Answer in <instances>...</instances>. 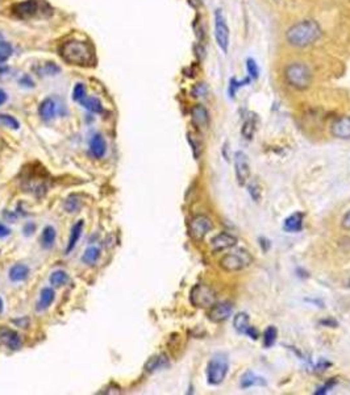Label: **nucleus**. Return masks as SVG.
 I'll return each instance as SVG.
<instances>
[{
    "label": "nucleus",
    "instance_id": "obj_1",
    "mask_svg": "<svg viewBox=\"0 0 350 395\" xmlns=\"http://www.w3.org/2000/svg\"><path fill=\"white\" fill-rule=\"evenodd\" d=\"M60 54L65 62L74 66L87 67L95 65V48L91 42L69 40L61 45Z\"/></svg>",
    "mask_w": 350,
    "mask_h": 395
},
{
    "label": "nucleus",
    "instance_id": "obj_2",
    "mask_svg": "<svg viewBox=\"0 0 350 395\" xmlns=\"http://www.w3.org/2000/svg\"><path fill=\"white\" fill-rule=\"evenodd\" d=\"M322 36V28L315 20L307 19L287 29L286 41L294 48H307L309 45L315 44Z\"/></svg>",
    "mask_w": 350,
    "mask_h": 395
},
{
    "label": "nucleus",
    "instance_id": "obj_3",
    "mask_svg": "<svg viewBox=\"0 0 350 395\" xmlns=\"http://www.w3.org/2000/svg\"><path fill=\"white\" fill-rule=\"evenodd\" d=\"M284 79L293 89L304 91L312 82V71L304 62H291L284 69Z\"/></svg>",
    "mask_w": 350,
    "mask_h": 395
},
{
    "label": "nucleus",
    "instance_id": "obj_4",
    "mask_svg": "<svg viewBox=\"0 0 350 395\" xmlns=\"http://www.w3.org/2000/svg\"><path fill=\"white\" fill-rule=\"evenodd\" d=\"M51 12V7L45 0H24L12 7L13 15L22 20L50 16Z\"/></svg>",
    "mask_w": 350,
    "mask_h": 395
},
{
    "label": "nucleus",
    "instance_id": "obj_5",
    "mask_svg": "<svg viewBox=\"0 0 350 395\" xmlns=\"http://www.w3.org/2000/svg\"><path fill=\"white\" fill-rule=\"evenodd\" d=\"M229 369L228 357L224 353H216L207 365V379L210 385H220L225 379Z\"/></svg>",
    "mask_w": 350,
    "mask_h": 395
},
{
    "label": "nucleus",
    "instance_id": "obj_6",
    "mask_svg": "<svg viewBox=\"0 0 350 395\" xmlns=\"http://www.w3.org/2000/svg\"><path fill=\"white\" fill-rule=\"evenodd\" d=\"M253 262L252 255L245 249H236L220 260V266L225 271H240Z\"/></svg>",
    "mask_w": 350,
    "mask_h": 395
},
{
    "label": "nucleus",
    "instance_id": "obj_7",
    "mask_svg": "<svg viewBox=\"0 0 350 395\" xmlns=\"http://www.w3.org/2000/svg\"><path fill=\"white\" fill-rule=\"evenodd\" d=\"M190 300L197 308H211L216 303V293L207 285H195L190 294Z\"/></svg>",
    "mask_w": 350,
    "mask_h": 395
},
{
    "label": "nucleus",
    "instance_id": "obj_8",
    "mask_svg": "<svg viewBox=\"0 0 350 395\" xmlns=\"http://www.w3.org/2000/svg\"><path fill=\"white\" fill-rule=\"evenodd\" d=\"M215 37L219 48L224 54H226L229 49V26L226 22L225 15L220 8L215 11Z\"/></svg>",
    "mask_w": 350,
    "mask_h": 395
},
{
    "label": "nucleus",
    "instance_id": "obj_9",
    "mask_svg": "<svg viewBox=\"0 0 350 395\" xmlns=\"http://www.w3.org/2000/svg\"><path fill=\"white\" fill-rule=\"evenodd\" d=\"M212 221L206 215H196L190 221V235L195 240H203L212 230Z\"/></svg>",
    "mask_w": 350,
    "mask_h": 395
},
{
    "label": "nucleus",
    "instance_id": "obj_10",
    "mask_svg": "<svg viewBox=\"0 0 350 395\" xmlns=\"http://www.w3.org/2000/svg\"><path fill=\"white\" fill-rule=\"evenodd\" d=\"M235 172L240 185H245L250 176V166H249L248 156L241 150L235 153Z\"/></svg>",
    "mask_w": 350,
    "mask_h": 395
},
{
    "label": "nucleus",
    "instance_id": "obj_11",
    "mask_svg": "<svg viewBox=\"0 0 350 395\" xmlns=\"http://www.w3.org/2000/svg\"><path fill=\"white\" fill-rule=\"evenodd\" d=\"M233 313V306L232 303L229 302H223V303H215L214 306L211 307L210 311H208V318H210L211 322L214 323H221L225 322L229 319V316Z\"/></svg>",
    "mask_w": 350,
    "mask_h": 395
},
{
    "label": "nucleus",
    "instance_id": "obj_12",
    "mask_svg": "<svg viewBox=\"0 0 350 395\" xmlns=\"http://www.w3.org/2000/svg\"><path fill=\"white\" fill-rule=\"evenodd\" d=\"M0 344L11 351H19L22 347V340L16 331L3 327L0 328Z\"/></svg>",
    "mask_w": 350,
    "mask_h": 395
},
{
    "label": "nucleus",
    "instance_id": "obj_13",
    "mask_svg": "<svg viewBox=\"0 0 350 395\" xmlns=\"http://www.w3.org/2000/svg\"><path fill=\"white\" fill-rule=\"evenodd\" d=\"M331 133L336 138L349 140L350 138V116H341L332 123Z\"/></svg>",
    "mask_w": 350,
    "mask_h": 395
},
{
    "label": "nucleus",
    "instance_id": "obj_14",
    "mask_svg": "<svg viewBox=\"0 0 350 395\" xmlns=\"http://www.w3.org/2000/svg\"><path fill=\"white\" fill-rule=\"evenodd\" d=\"M233 325H235L236 331L240 332V333H244V335H248L249 337L253 338V340H257L258 338V332L255 331V328H253L250 323H249V315L245 313H239L235 316V320H233Z\"/></svg>",
    "mask_w": 350,
    "mask_h": 395
},
{
    "label": "nucleus",
    "instance_id": "obj_15",
    "mask_svg": "<svg viewBox=\"0 0 350 395\" xmlns=\"http://www.w3.org/2000/svg\"><path fill=\"white\" fill-rule=\"evenodd\" d=\"M237 244V239L228 232H221L215 236L211 241V246L214 252H223L226 249H230Z\"/></svg>",
    "mask_w": 350,
    "mask_h": 395
},
{
    "label": "nucleus",
    "instance_id": "obj_16",
    "mask_svg": "<svg viewBox=\"0 0 350 395\" xmlns=\"http://www.w3.org/2000/svg\"><path fill=\"white\" fill-rule=\"evenodd\" d=\"M107 152V144L102 134H94L93 138L90 140V153L95 158L100 159L105 156Z\"/></svg>",
    "mask_w": 350,
    "mask_h": 395
},
{
    "label": "nucleus",
    "instance_id": "obj_17",
    "mask_svg": "<svg viewBox=\"0 0 350 395\" xmlns=\"http://www.w3.org/2000/svg\"><path fill=\"white\" fill-rule=\"evenodd\" d=\"M55 299V293L51 287H44L40 293L39 302L36 304V311L37 313H44L49 307L53 304Z\"/></svg>",
    "mask_w": 350,
    "mask_h": 395
},
{
    "label": "nucleus",
    "instance_id": "obj_18",
    "mask_svg": "<svg viewBox=\"0 0 350 395\" xmlns=\"http://www.w3.org/2000/svg\"><path fill=\"white\" fill-rule=\"evenodd\" d=\"M39 115L42 120L49 121L51 119H54L57 115V103L54 102V99L46 98L44 99L39 105Z\"/></svg>",
    "mask_w": 350,
    "mask_h": 395
},
{
    "label": "nucleus",
    "instance_id": "obj_19",
    "mask_svg": "<svg viewBox=\"0 0 350 395\" xmlns=\"http://www.w3.org/2000/svg\"><path fill=\"white\" fill-rule=\"evenodd\" d=\"M191 118L196 127L206 128L210 124V114H208L207 108L201 104H196L192 107Z\"/></svg>",
    "mask_w": 350,
    "mask_h": 395
},
{
    "label": "nucleus",
    "instance_id": "obj_20",
    "mask_svg": "<svg viewBox=\"0 0 350 395\" xmlns=\"http://www.w3.org/2000/svg\"><path fill=\"white\" fill-rule=\"evenodd\" d=\"M83 228H84V221H83V220H78L77 223L71 227L70 236H69V241H67L66 246V255H69V253L77 246L78 241H79L80 236H82Z\"/></svg>",
    "mask_w": 350,
    "mask_h": 395
},
{
    "label": "nucleus",
    "instance_id": "obj_21",
    "mask_svg": "<svg viewBox=\"0 0 350 395\" xmlns=\"http://www.w3.org/2000/svg\"><path fill=\"white\" fill-rule=\"evenodd\" d=\"M29 274H31V269L24 264H15L12 268L10 269V273H8V277L12 282L17 284V282H24L25 279H28Z\"/></svg>",
    "mask_w": 350,
    "mask_h": 395
},
{
    "label": "nucleus",
    "instance_id": "obj_22",
    "mask_svg": "<svg viewBox=\"0 0 350 395\" xmlns=\"http://www.w3.org/2000/svg\"><path fill=\"white\" fill-rule=\"evenodd\" d=\"M303 219H304V215L302 212H295V214L290 215L284 220V230L291 233L300 232L303 230Z\"/></svg>",
    "mask_w": 350,
    "mask_h": 395
},
{
    "label": "nucleus",
    "instance_id": "obj_23",
    "mask_svg": "<svg viewBox=\"0 0 350 395\" xmlns=\"http://www.w3.org/2000/svg\"><path fill=\"white\" fill-rule=\"evenodd\" d=\"M55 239H57V231L54 227L46 225L42 230L41 236H40V244L44 249H51L54 245Z\"/></svg>",
    "mask_w": 350,
    "mask_h": 395
},
{
    "label": "nucleus",
    "instance_id": "obj_24",
    "mask_svg": "<svg viewBox=\"0 0 350 395\" xmlns=\"http://www.w3.org/2000/svg\"><path fill=\"white\" fill-rule=\"evenodd\" d=\"M241 387L242 389H249V387H254V386H266L268 382H266V379L262 378L259 376H255L254 373H250L248 372L246 374H244L241 378Z\"/></svg>",
    "mask_w": 350,
    "mask_h": 395
},
{
    "label": "nucleus",
    "instance_id": "obj_25",
    "mask_svg": "<svg viewBox=\"0 0 350 395\" xmlns=\"http://www.w3.org/2000/svg\"><path fill=\"white\" fill-rule=\"evenodd\" d=\"M167 358L163 354H158V356L150 357L148 362L145 363V370L149 372V373H153L159 369H163L165 366H167Z\"/></svg>",
    "mask_w": 350,
    "mask_h": 395
},
{
    "label": "nucleus",
    "instance_id": "obj_26",
    "mask_svg": "<svg viewBox=\"0 0 350 395\" xmlns=\"http://www.w3.org/2000/svg\"><path fill=\"white\" fill-rule=\"evenodd\" d=\"M79 103L82 107H84V108L89 109V111L93 112V114H100V112H103V104L98 98L86 95Z\"/></svg>",
    "mask_w": 350,
    "mask_h": 395
},
{
    "label": "nucleus",
    "instance_id": "obj_27",
    "mask_svg": "<svg viewBox=\"0 0 350 395\" xmlns=\"http://www.w3.org/2000/svg\"><path fill=\"white\" fill-rule=\"evenodd\" d=\"M100 256H102V250H100V248L93 245V246H89V248L84 250V253H83L80 260H82V262H84L86 265H95L96 262L99 261Z\"/></svg>",
    "mask_w": 350,
    "mask_h": 395
},
{
    "label": "nucleus",
    "instance_id": "obj_28",
    "mask_svg": "<svg viewBox=\"0 0 350 395\" xmlns=\"http://www.w3.org/2000/svg\"><path fill=\"white\" fill-rule=\"evenodd\" d=\"M69 280H70V277L64 270H54L50 274V277H49V282H50L51 286L54 287L65 286Z\"/></svg>",
    "mask_w": 350,
    "mask_h": 395
},
{
    "label": "nucleus",
    "instance_id": "obj_29",
    "mask_svg": "<svg viewBox=\"0 0 350 395\" xmlns=\"http://www.w3.org/2000/svg\"><path fill=\"white\" fill-rule=\"evenodd\" d=\"M242 136L248 140H252L253 134L255 132V119L254 115H250L245 121H244V125H242Z\"/></svg>",
    "mask_w": 350,
    "mask_h": 395
},
{
    "label": "nucleus",
    "instance_id": "obj_30",
    "mask_svg": "<svg viewBox=\"0 0 350 395\" xmlns=\"http://www.w3.org/2000/svg\"><path fill=\"white\" fill-rule=\"evenodd\" d=\"M277 336H278V331L275 327L270 325L266 331H265L264 335V343L265 347L266 348H271L274 344H275V341H277Z\"/></svg>",
    "mask_w": 350,
    "mask_h": 395
},
{
    "label": "nucleus",
    "instance_id": "obj_31",
    "mask_svg": "<svg viewBox=\"0 0 350 395\" xmlns=\"http://www.w3.org/2000/svg\"><path fill=\"white\" fill-rule=\"evenodd\" d=\"M252 82V79L250 78H245V79H242V80H239V79H236V78H232L230 79V83H229V95L230 98H235L236 94H237V91H239L240 89H241L242 86H246V84H249V83Z\"/></svg>",
    "mask_w": 350,
    "mask_h": 395
},
{
    "label": "nucleus",
    "instance_id": "obj_32",
    "mask_svg": "<svg viewBox=\"0 0 350 395\" xmlns=\"http://www.w3.org/2000/svg\"><path fill=\"white\" fill-rule=\"evenodd\" d=\"M0 125H3L6 128H11V129H19L20 123L17 121V119H15L13 116L7 115V114H0Z\"/></svg>",
    "mask_w": 350,
    "mask_h": 395
},
{
    "label": "nucleus",
    "instance_id": "obj_33",
    "mask_svg": "<svg viewBox=\"0 0 350 395\" xmlns=\"http://www.w3.org/2000/svg\"><path fill=\"white\" fill-rule=\"evenodd\" d=\"M246 71H248V77L252 80L258 79V77H259V67L253 58L246 60Z\"/></svg>",
    "mask_w": 350,
    "mask_h": 395
},
{
    "label": "nucleus",
    "instance_id": "obj_34",
    "mask_svg": "<svg viewBox=\"0 0 350 395\" xmlns=\"http://www.w3.org/2000/svg\"><path fill=\"white\" fill-rule=\"evenodd\" d=\"M12 45H11L10 42L2 41V40H0V65L6 62V61L12 55Z\"/></svg>",
    "mask_w": 350,
    "mask_h": 395
},
{
    "label": "nucleus",
    "instance_id": "obj_35",
    "mask_svg": "<svg viewBox=\"0 0 350 395\" xmlns=\"http://www.w3.org/2000/svg\"><path fill=\"white\" fill-rule=\"evenodd\" d=\"M86 87H84V84H82V83H78V84H75V87H74L73 90V99L75 100V102H80L84 96H86Z\"/></svg>",
    "mask_w": 350,
    "mask_h": 395
},
{
    "label": "nucleus",
    "instance_id": "obj_36",
    "mask_svg": "<svg viewBox=\"0 0 350 395\" xmlns=\"http://www.w3.org/2000/svg\"><path fill=\"white\" fill-rule=\"evenodd\" d=\"M80 208V202L75 198H69L66 202H65V210L67 212H78V210Z\"/></svg>",
    "mask_w": 350,
    "mask_h": 395
},
{
    "label": "nucleus",
    "instance_id": "obj_37",
    "mask_svg": "<svg viewBox=\"0 0 350 395\" xmlns=\"http://www.w3.org/2000/svg\"><path fill=\"white\" fill-rule=\"evenodd\" d=\"M207 91L208 89L206 86V83H197L192 90V94H194V96H204L207 94Z\"/></svg>",
    "mask_w": 350,
    "mask_h": 395
},
{
    "label": "nucleus",
    "instance_id": "obj_38",
    "mask_svg": "<svg viewBox=\"0 0 350 395\" xmlns=\"http://www.w3.org/2000/svg\"><path fill=\"white\" fill-rule=\"evenodd\" d=\"M336 383H337V381H336V379H332V381H329V382L325 383V385L323 386V387L317 389L316 394H325V392L331 391V390L333 389L334 386H336Z\"/></svg>",
    "mask_w": 350,
    "mask_h": 395
},
{
    "label": "nucleus",
    "instance_id": "obj_39",
    "mask_svg": "<svg viewBox=\"0 0 350 395\" xmlns=\"http://www.w3.org/2000/svg\"><path fill=\"white\" fill-rule=\"evenodd\" d=\"M36 230V225L33 223H28L25 224V227H24V235L25 236H31V235H33V232H35Z\"/></svg>",
    "mask_w": 350,
    "mask_h": 395
},
{
    "label": "nucleus",
    "instance_id": "obj_40",
    "mask_svg": "<svg viewBox=\"0 0 350 395\" xmlns=\"http://www.w3.org/2000/svg\"><path fill=\"white\" fill-rule=\"evenodd\" d=\"M10 235H11L10 228L4 225L3 223H0V239H4V237L10 236Z\"/></svg>",
    "mask_w": 350,
    "mask_h": 395
},
{
    "label": "nucleus",
    "instance_id": "obj_41",
    "mask_svg": "<svg viewBox=\"0 0 350 395\" xmlns=\"http://www.w3.org/2000/svg\"><path fill=\"white\" fill-rule=\"evenodd\" d=\"M341 224H342V228L350 231V211H347L346 214H345V216L342 217V221H341Z\"/></svg>",
    "mask_w": 350,
    "mask_h": 395
},
{
    "label": "nucleus",
    "instance_id": "obj_42",
    "mask_svg": "<svg viewBox=\"0 0 350 395\" xmlns=\"http://www.w3.org/2000/svg\"><path fill=\"white\" fill-rule=\"evenodd\" d=\"M7 99H8V95H7V93L4 91V90L0 89V105H3L4 103L7 102Z\"/></svg>",
    "mask_w": 350,
    "mask_h": 395
},
{
    "label": "nucleus",
    "instance_id": "obj_43",
    "mask_svg": "<svg viewBox=\"0 0 350 395\" xmlns=\"http://www.w3.org/2000/svg\"><path fill=\"white\" fill-rule=\"evenodd\" d=\"M322 324H327V325H329V324H333L334 327H336V325H337V322H334V320H323V322H322Z\"/></svg>",
    "mask_w": 350,
    "mask_h": 395
},
{
    "label": "nucleus",
    "instance_id": "obj_44",
    "mask_svg": "<svg viewBox=\"0 0 350 395\" xmlns=\"http://www.w3.org/2000/svg\"><path fill=\"white\" fill-rule=\"evenodd\" d=\"M3 309H4V303H3V299L0 298V314L3 313Z\"/></svg>",
    "mask_w": 350,
    "mask_h": 395
},
{
    "label": "nucleus",
    "instance_id": "obj_45",
    "mask_svg": "<svg viewBox=\"0 0 350 395\" xmlns=\"http://www.w3.org/2000/svg\"><path fill=\"white\" fill-rule=\"evenodd\" d=\"M195 2H196V3H201V0H195Z\"/></svg>",
    "mask_w": 350,
    "mask_h": 395
},
{
    "label": "nucleus",
    "instance_id": "obj_46",
    "mask_svg": "<svg viewBox=\"0 0 350 395\" xmlns=\"http://www.w3.org/2000/svg\"><path fill=\"white\" fill-rule=\"evenodd\" d=\"M347 285H349V287H350V278H349V282H347Z\"/></svg>",
    "mask_w": 350,
    "mask_h": 395
},
{
    "label": "nucleus",
    "instance_id": "obj_47",
    "mask_svg": "<svg viewBox=\"0 0 350 395\" xmlns=\"http://www.w3.org/2000/svg\"><path fill=\"white\" fill-rule=\"evenodd\" d=\"M274 2H279V0H274Z\"/></svg>",
    "mask_w": 350,
    "mask_h": 395
},
{
    "label": "nucleus",
    "instance_id": "obj_48",
    "mask_svg": "<svg viewBox=\"0 0 350 395\" xmlns=\"http://www.w3.org/2000/svg\"><path fill=\"white\" fill-rule=\"evenodd\" d=\"M0 40H2V35H0Z\"/></svg>",
    "mask_w": 350,
    "mask_h": 395
}]
</instances>
